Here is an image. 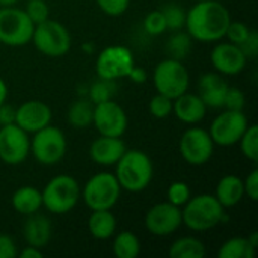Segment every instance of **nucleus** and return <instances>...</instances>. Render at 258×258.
<instances>
[{"instance_id": "obj_1", "label": "nucleus", "mask_w": 258, "mask_h": 258, "mask_svg": "<svg viewBox=\"0 0 258 258\" xmlns=\"http://www.w3.org/2000/svg\"><path fill=\"white\" fill-rule=\"evenodd\" d=\"M231 14L219 0H203L186 12L184 29L194 41L209 44L225 38Z\"/></svg>"}, {"instance_id": "obj_2", "label": "nucleus", "mask_w": 258, "mask_h": 258, "mask_svg": "<svg viewBox=\"0 0 258 258\" xmlns=\"http://www.w3.org/2000/svg\"><path fill=\"white\" fill-rule=\"evenodd\" d=\"M115 177L122 190L130 194L144 192L154 177L153 160L142 150H125L115 165Z\"/></svg>"}, {"instance_id": "obj_3", "label": "nucleus", "mask_w": 258, "mask_h": 258, "mask_svg": "<svg viewBox=\"0 0 258 258\" xmlns=\"http://www.w3.org/2000/svg\"><path fill=\"white\" fill-rule=\"evenodd\" d=\"M183 225L194 233H204L227 221V209L212 194L192 195L181 207Z\"/></svg>"}, {"instance_id": "obj_4", "label": "nucleus", "mask_w": 258, "mask_h": 258, "mask_svg": "<svg viewBox=\"0 0 258 258\" xmlns=\"http://www.w3.org/2000/svg\"><path fill=\"white\" fill-rule=\"evenodd\" d=\"M121 186L113 172H97L80 187V200L89 210H112L121 198Z\"/></svg>"}, {"instance_id": "obj_5", "label": "nucleus", "mask_w": 258, "mask_h": 258, "mask_svg": "<svg viewBox=\"0 0 258 258\" xmlns=\"http://www.w3.org/2000/svg\"><path fill=\"white\" fill-rule=\"evenodd\" d=\"M42 194V207L53 215L70 213L80 201V184L68 174H60L47 181Z\"/></svg>"}, {"instance_id": "obj_6", "label": "nucleus", "mask_w": 258, "mask_h": 258, "mask_svg": "<svg viewBox=\"0 0 258 258\" xmlns=\"http://www.w3.org/2000/svg\"><path fill=\"white\" fill-rule=\"evenodd\" d=\"M35 48L47 57H62L73 45L70 30L56 20H45L35 24L32 39Z\"/></svg>"}, {"instance_id": "obj_7", "label": "nucleus", "mask_w": 258, "mask_h": 258, "mask_svg": "<svg viewBox=\"0 0 258 258\" xmlns=\"http://www.w3.org/2000/svg\"><path fill=\"white\" fill-rule=\"evenodd\" d=\"M153 85L157 94L166 95L174 100L178 95L187 92L190 85V74L183 60L168 57L160 60L154 67Z\"/></svg>"}, {"instance_id": "obj_8", "label": "nucleus", "mask_w": 258, "mask_h": 258, "mask_svg": "<svg viewBox=\"0 0 258 258\" xmlns=\"http://www.w3.org/2000/svg\"><path fill=\"white\" fill-rule=\"evenodd\" d=\"M30 154L44 166L57 165L67 154L65 133L51 124L38 130L30 138Z\"/></svg>"}, {"instance_id": "obj_9", "label": "nucleus", "mask_w": 258, "mask_h": 258, "mask_svg": "<svg viewBox=\"0 0 258 258\" xmlns=\"http://www.w3.org/2000/svg\"><path fill=\"white\" fill-rule=\"evenodd\" d=\"M35 24L24 9L17 6L0 8V44L6 47H23L30 42Z\"/></svg>"}, {"instance_id": "obj_10", "label": "nucleus", "mask_w": 258, "mask_h": 258, "mask_svg": "<svg viewBox=\"0 0 258 258\" xmlns=\"http://www.w3.org/2000/svg\"><path fill=\"white\" fill-rule=\"evenodd\" d=\"M178 151L181 159L190 166H203L210 162L215 153V142L209 130L190 125L186 128L178 141Z\"/></svg>"}, {"instance_id": "obj_11", "label": "nucleus", "mask_w": 258, "mask_h": 258, "mask_svg": "<svg viewBox=\"0 0 258 258\" xmlns=\"http://www.w3.org/2000/svg\"><path fill=\"white\" fill-rule=\"evenodd\" d=\"M135 65V56L128 47L109 45L98 53L95 59V73L97 77L116 82L127 77Z\"/></svg>"}, {"instance_id": "obj_12", "label": "nucleus", "mask_w": 258, "mask_h": 258, "mask_svg": "<svg viewBox=\"0 0 258 258\" xmlns=\"http://www.w3.org/2000/svg\"><path fill=\"white\" fill-rule=\"evenodd\" d=\"M249 121L243 110H228L224 109L210 124L209 133L215 145L219 147H233L236 145L245 130L248 128Z\"/></svg>"}, {"instance_id": "obj_13", "label": "nucleus", "mask_w": 258, "mask_h": 258, "mask_svg": "<svg viewBox=\"0 0 258 258\" xmlns=\"http://www.w3.org/2000/svg\"><path fill=\"white\" fill-rule=\"evenodd\" d=\"M144 225L145 230L154 237H168L177 233L183 225L181 207H177L169 201L157 203L147 210Z\"/></svg>"}, {"instance_id": "obj_14", "label": "nucleus", "mask_w": 258, "mask_h": 258, "mask_svg": "<svg viewBox=\"0 0 258 258\" xmlns=\"http://www.w3.org/2000/svg\"><path fill=\"white\" fill-rule=\"evenodd\" d=\"M92 125L103 136L122 138L128 127V118L121 104L113 100L94 104Z\"/></svg>"}, {"instance_id": "obj_15", "label": "nucleus", "mask_w": 258, "mask_h": 258, "mask_svg": "<svg viewBox=\"0 0 258 258\" xmlns=\"http://www.w3.org/2000/svg\"><path fill=\"white\" fill-rule=\"evenodd\" d=\"M30 154V138L15 122L0 128V160L5 165H21Z\"/></svg>"}, {"instance_id": "obj_16", "label": "nucleus", "mask_w": 258, "mask_h": 258, "mask_svg": "<svg viewBox=\"0 0 258 258\" xmlns=\"http://www.w3.org/2000/svg\"><path fill=\"white\" fill-rule=\"evenodd\" d=\"M248 57L242 48L230 41H218L210 51V63L222 76H237L246 68Z\"/></svg>"}, {"instance_id": "obj_17", "label": "nucleus", "mask_w": 258, "mask_h": 258, "mask_svg": "<svg viewBox=\"0 0 258 258\" xmlns=\"http://www.w3.org/2000/svg\"><path fill=\"white\" fill-rule=\"evenodd\" d=\"M53 112L50 106L41 100H29L15 109V124L26 133L33 135L51 124Z\"/></svg>"}, {"instance_id": "obj_18", "label": "nucleus", "mask_w": 258, "mask_h": 258, "mask_svg": "<svg viewBox=\"0 0 258 258\" xmlns=\"http://www.w3.org/2000/svg\"><path fill=\"white\" fill-rule=\"evenodd\" d=\"M228 86L230 85L222 74L216 71H209L198 79L197 94L204 101L207 109H222Z\"/></svg>"}, {"instance_id": "obj_19", "label": "nucleus", "mask_w": 258, "mask_h": 258, "mask_svg": "<svg viewBox=\"0 0 258 258\" xmlns=\"http://www.w3.org/2000/svg\"><path fill=\"white\" fill-rule=\"evenodd\" d=\"M125 150L127 147L122 138L100 135L97 139L92 141L89 147V157L94 163L100 166H115Z\"/></svg>"}, {"instance_id": "obj_20", "label": "nucleus", "mask_w": 258, "mask_h": 258, "mask_svg": "<svg viewBox=\"0 0 258 258\" xmlns=\"http://www.w3.org/2000/svg\"><path fill=\"white\" fill-rule=\"evenodd\" d=\"M172 113L183 124L197 125L206 118L207 106L198 97V94H192L187 91V92L178 95L177 98H174Z\"/></svg>"}, {"instance_id": "obj_21", "label": "nucleus", "mask_w": 258, "mask_h": 258, "mask_svg": "<svg viewBox=\"0 0 258 258\" xmlns=\"http://www.w3.org/2000/svg\"><path fill=\"white\" fill-rule=\"evenodd\" d=\"M53 237V225L51 221L36 212L33 215L26 216V222L23 224V239L26 245L35 246V248H45Z\"/></svg>"}, {"instance_id": "obj_22", "label": "nucleus", "mask_w": 258, "mask_h": 258, "mask_svg": "<svg viewBox=\"0 0 258 258\" xmlns=\"http://www.w3.org/2000/svg\"><path fill=\"white\" fill-rule=\"evenodd\" d=\"M216 197V200L225 207V209H231L236 207L242 203V200L245 198V187H243V180L239 175L234 174H228L224 175L218 184H216V190L213 194Z\"/></svg>"}, {"instance_id": "obj_23", "label": "nucleus", "mask_w": 258, "mask_h": 258, "mask_svg": "<svg viewBox=\"0 0 258 258\" xmlns=\"http://www.w3.org/2000/svg\"><path fill=\"white\" fill-rule=\"evenodd\" d=\"M11 206L23 216L33 215L42 209V194L35 186H21L12 194Z\"/></svg>"}, {"instance_id": "obj_24", "label": "nucleus", "mask_w": 258, "mask_h": 258, "mask_svg": "<svg viewBox=\"0 0 258 258\" xmlns=\"http://www.w3.org/2000/svg\"><path fill=\"white\" fill-rule=\"evenodd\" d=\"M116 216L112 210H91L88 218L89 234L95 240H109L116 233Z\"/></svg>"}, {"instance_id": "obj_25", "label": "nucleus", "mask_w": 258, "mask_h": 258, "mask_svg": "<svg viewBox=\"0 0 258 258\" xmlns=\"http://www.w3.org/2000/svg\"><path fill=\"white\" fill-rule=\"evenodd\" d=\"M257 243V233L249 237H231L219 246L218 258H254Z\"/></svg>"}, {"instance_id": "obj_26", "label": "nucleus", "mask_w": 258, "mask_h": 258, "mask_svg": "<svg viewBox=\"0 0 258 258\" xmlns=\"http://www.w3.org/2000/svg\"><path fill=\"white\" fill-rule=\"evenodd\" d=\"M168 255L171 258H203L206 255V246L198 237L183 236L171 243Z\"/></svg>"}, {"instance_id": "obj_27", "label": "nucleus", "mask_w": 258, "mask_h": 258, "mask_svg": "<svg viewBox=\"0 0 258 258\" xmlns=\"http://www.w3.org/2000/svg\"><path fill=\"white\" fill-rule=\"evenodd\" d=\"M92 116H94V103L89 98H79L73 101L67 113V119L70 125L77 130H83L92 125Z\"/></svg>"}, {"instance_id": "obj_28", "label": "nucleus", "mask_w": 258, "mask_h": 258, "mask_svg": "<svg viewBox=\"0 0 258 258\" xmlns=\"http://www.w3.org/2000/svg\"><path fill=\"white\" fill-rule=\"evenodd\" d=\"M113 254L116 258H136L141 254V240L133 231L115 233L113 237Z\"/></svg>"}, {"instance_id": "obj_29", "label": "nucleus", "mask_w": 258, "mask_h": 258, "mask_svg": "<svg viewBox=\"0 0 258 258\" xmlns=\"http://www.w3.org/2000/svg\"><path fill=\"white\" fill-rule=\"evenodd\" d=\"M192 42H194V39L190 38V35L187 32H184V29L174 32L172 36L166 42V50L169 53V57L183 60L184 57L189 56V53L192 50Z\"/></svg>"}, {"instance_id": "obj_30", "label": "nucleus", "mask_w": 258, "mask_h": 258, "mask_svg": "<svg viewBox=\"0 0 258 258\" xmlns=\"http://www.w3.org/2000/svg\"><path fill=\"white\" fill-rule=\"evenodd\" d=\"M88 98L97 104L101 101H107V100H113L115 94H116V83L113 80H107V79H101L98 77L89 88H88Z\"/></svg>"}, {"instance_id": "obj_31", "label": "nucleus", "mask_w": 258, "mask_h": 258, "mask_svg": "<svg viewBox=\"0 0 258 258\" xmlns=\"http://www.w3.org/2000/svg\"><path fill=\"white\" fill-rule=\"evenodd\" d=\"M240 147V153L245 159L255 163L258 160V125L249 124L245 133L242 135L240 141L237 142Z\"/></svg>"}, {"instance_id": "obj_32", "label": "nucleus", "mask_w": 258, "mask_h": 258, "mask_svg": "<svg viewBox=\"0 0 258 258\" xmlns=\"http://www.w3.org/2000/svg\"><path fill=\"white\" fill-rule=\"evenodd\" d=\"M163 12L165 21H166V29L177 32V30H183L184 29V23H186V11L177 5V3H169L166 5L163 9H160Z\"/></svg>"}, {"instance_id": "obj_33", "label": "nucleus", "mask_w": 258, "mask_h": 258, "mask_svg": "<svg viewBox=\"0 0 258 258\" xmlns=\"http://www.w3.org/2000/svg\"><path fill=\"white\" fill-rule=\"evenodd\" d=\"M142 27H144L145 33H148L150 36H159V35L165 33L168 29H166V21H165L163 12L160 9L148 12L144 17Z\"/></svg>"}, {"instance_id": "obj_34", "label": "nucleus", "mask_w": 258, "mask_h": 258, "mask_svg": "<svg viewBox=\"0 0 258 258\" xmlns=\"http://www.w3.org/2000/svg\"><path fill=\"white\" fill-rule=\"evenodd\" d=\"M172 106H174L172 98H169L166 95H162V94H156L148 103V110L154 118L166 119L168 116L172 115Z\"/></svg>"}, {"instance_id": "obj_35", "label": "nucleus", "mask_w": 258, "mask_h": 258, "mask_svg": "<svg viewBox=\"0 0 258 258\" xmlns=\"http://www.w3.org/2000/svg\"><path fill=\"white\" fill-rule=\"evenodd\" d=\"M192 197L190 187L186 181H174L166 190V201L177 207H183Z\"/></svg>"}, {"instance_id": "obj_36", "label": "nucleus", "mask_w": 258, "mask_h": 258, "mask_svg": "<svg viewBox=\"0 0 258 258\" xmlns=\"http://www.w3.org/2000/svg\"><path fill=\"white\" fill-rule=\"evenodd\" d=\"M24 12L32 20L33 24L42 23L50 18V8L45 0H27Z\"/></svg>"}, {"instance_id": "obj_37", "label": "nucleus", "mask_w": 258, "mask_h": 258, "mask_svg": "<svg viewBox=\"0 0 258 258\" xmlns=\"http://www.w3.org/2000/svg\"><path fill=\"white\" fill-rule=\"evenodd\" d=\"M251 30L252 29L246 23H243V21H233L231 20L228 27H227L225 38L230 42L236 44V45H242L246 41V38L251 35Z\"/></svg>"}, {"instance_id": "obj_38", "label": "nucleus", "mask_w": 258, "mask_h": 258, "mask_svg": "<svg viewBox=\"0 0 258 258\" xmlns=\"http://www.w3.org/2000/svg\"><path fill=\"white\" fill-rule=\"evenodd\" d=\"M246 106V97L245 92L236 86H228V91L225 94L224 100V107L228 110H243Z\"/></svg>"}, {"instance_id": "obj_39", "label": "nucleus", "mask_w": 258, "mask_h": 258, "mask_svg": "<svg viewBox=\"0 0 258 258\" xmlns=\"http://www.w3.org/2000/svg\"><path fill=\"white\" fill-rule=\"evenodd\" d=\"M130 2L132 0H95L100 11L104 12L106 15H109V17L122 15L128 9Z\"/></svg>"}, {"instance_id": "obj_40", "label": "nucleus", "mask_w": 258, "mask_h": 258, "mask_svg": "<svg viewBox=\"0 0 258 258\" xmlns=\"http://www.w3.org/2000/svg\"><path fill=\"white\" fill-rule=\"evenodd\" d=\"M245 187V197H248L251 201L258 200V169H252L248 177L243 180Z\"/></svg>"}, {"instance_id": "obj_41", "label": "nucleus", "mask_w": 258, "mask_h": 258, "mask_svg": "<svg viewBox=\"0 0 258 258\" xmlns=\"http://www.w3.org/2000/svg\"><path fill=\"white\" fill-rule=\"evenodd\" d=\"M17 245L9 234L0 233V258L17 257Z\"/></svg>"}, {"instance_id": "obj_42", "label": "nucleus", "mask_w": 258, "mask_h": 258, "mask_svg": "<svg viewBox=\"0 0 258 258\" xmlns=\"http://www.w3.org/2000/svg\"><path fill=\"white\" fill-rule=\"evenodd\" d=\"M240 48H242V51L245 53V56L248 57V59H254L255 56H257L258 53V35L257 32L252 29L251 30V35L246 38V41L242 44V45H239Z\"/></svg>"}, {"instance_id": "obj_43", "label": "nucleus", "mask_w": 258, "mask_h": 258, "mask_svg": "<svg viewBox=\"0 0 258 258\" xmlns=\"http://www.w3.org/2000/svg\"><path fill=\"white\" fill-rule=\"evenodd\" d=\"M15 122V107L6 101L0 106V125H8Z\"/></svg>"}, {"instance_id": "obj_44", "label": "nucleus", "mask_w": 258, "mask_h": 258, "mask_svg": "<svg viewBox=\"0 0 258 258\" xmlns=\"http://www.w3.org/2000/svg\"><path fill=\"white\" fill-rule=\"evenodd\" d=\"M127 79H130V80H132L133 83H136V85H142V83H145V82L148 80V74H147V71H145L142 67H136V65H135V67L130 70Z\"/></svg>"}, {"instance_id": "obj_45", "label": "nucleus", "mask_w": 258, "mask_h": 258, "mask_svg": "<svg viewBox=\"0 0 258 258\" xmlns=\"http://www.w3.org/2000/svg\"><path fill=\"white\" fill-rule=\"evenodd\" d=\"M17 255L20 258H42L44 254H42V249L30 246V245H26Z\"/></svg>"}, {"instance_id": "obj_46", "label": "nucleus", "mask_w": 258, "mask_h": 258, "mask_svg": "<svg viewBox=\"0 0 258 258\" xmlns=\"http://www.w3.org/2000/svg\"><path fill=\"white\" fill-rule=\"evenodd\" d=\"M6 98H8V85L0 77V106L6 101Z\"/></svg>"}, {"instance_id": "obj_47", "label": "nucleus", "mask_w": 258, "mask_h": 258, "mask_svg": "<svg viewBox=\"0 0 258 258\" xmlns=\"http://www.w3.org/2000/svg\"><path fill=\"white\" fill-rule=\"evenodd\" d=\"M18 0H0V8H5V6H15Z\"/></svg>"}, {"instance_id": "obj_48", "label": "nucleus", "mask_w": 258, "mask_h": 258, "mask_svg": "<svg viewBox=\"0 0 258 258\" xmlns=\"http://www.w3.org/2000/svg\"><path fill=\"white\" fill-rule=\"evenodd\" d=\"M194 2H203V0H194Z\"/></svg>"}, {"instance_id": "obj_49", "label": "nucleus", "mask_w": 258, "mask_h": 258, "mask_svg": "<svg viewBox=\"0 0 258 258\" xmlns=\"http://www.w3.org/2000/svg\"><path fill=\"white\" fill-rule=\"evenodd\" d=\"M0 128H2V125H0Z\"/></svg>"}]
</instances>
